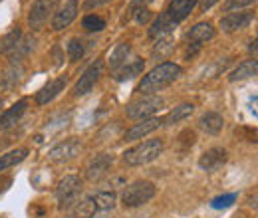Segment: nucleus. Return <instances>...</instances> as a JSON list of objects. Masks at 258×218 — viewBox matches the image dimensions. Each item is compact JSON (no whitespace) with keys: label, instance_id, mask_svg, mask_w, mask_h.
Masks as SVG:
<instances>
[{"label":"nucleus","instance_id":"nucleus-28","mask_svg":"<svg viewBox=\"0 0 258 218\" xmlns=\"http://www.w3.org/2000/svg\"><path fill=\"white\" fill-rule=\"evenodd\" d=\"M173 48H175V40H173V36L171 34H167L165 38H159V42L155 44V48H153V58H165V56H169L171 52H173Z\"/></svg>","mask_w":258,"mask_h":218},{"label":"nucleus","instance_id":"nucleus-42","mask_svg":"<svg viewBox=\"0 0 258 218\" xmlns=\"http://www.w3.org/2000/svg\"><path fill=\"white\" fill-rule=\"evenodd\" d=\"M248 52H250L252 56H258V38H254V40L250 42V46H248Z\"/></svg>","mask_w":258,"mask_h":218},{"label":"nucleus","instance_id":"nucleus-30","mask_svg":"<svg viewBox=\"0 0 258 218\" xmlns=\"http://www.w3.org/2000/svg\"><path fill=\"white\" fill-rule=\"evenodd\" d=\"M20 38H22V32L18 30V28H14L10 34H6V36L0 40V52H2V54H8V52L20 42Z\"/></svg>","mask_w":258,"mask_h":218},{"label":"nucleus","instance_id":"nucleus-38","mask_svg":"<svg viewBox=\"0 0 258 218\" xmlns=\"http://www.w3.org/2000/svg\"><path fill=\"white\" fill-rule=\"evenodd\" d=\"M149 18H151V12H149V8H143V10H139V12L135 14V20H137L139 24H145Z\"/></svg>","mask_w":258,"mask_h":218},{"label":"nucleus","instance_id":"nucleus-35","mask_svg":"<svg viewBox=\"0 0 258 218\" xmlns=\"http://www.w3.org/2000/svg\"><path fill=\"white\" fill-rule=\"evenodd\" d=\"M195 139H197V137H195L193 131H183V133L179 135V141H177V143H179V145H185L183 151H187V149H191L195 145Z\"/></svg>","mask_w":258,"mask_h":218},{"label":"nucleus","instance_id":"nucleus-2","mask_svg":"<svg viewBox=\"0 0 258 218\" xmlns=\"http://www.w3.org/2000/svg\"><path fill=\"white\" fill-rule=\"evenodd\" d=\"M163 141L161 139H149V141H143L135 147L127 149L123 153V161L127 163L129 167H139V165H147L151 161H155L157 157L163 153Z\"/></svg>","mask_w":258,"mask_h":218},{"label":"nucleus","instance_id":"nucleus-20","mask_svg":"<svg viewBox=\"0 0 258 218\" xmlns=\"http://www.w3.org/2000/svg\"><path fill=\"white\" fill-rule=\"evenodd\" d=\"M187 38H189V42H191V44L209 42V40H213V38H215V28H213V24H211V22H199V24H195L193 28L189 30Z\"/></svg>","mask_w":258,"mask_h":218},{"label":"nucleus","instance_id":"nucleus-32","mask_svg":"<svg viewBox=\"0 0 258 218\" xmlns=\"http://www.w3.org/2000/svg\"><path fill=\"white\" fill-rule=\"evenodd\" d=\"M234 202H236V194H234V192H230V194H221V196L213 198V200H211V206H213V208H217V210H223V208L232 206Z\"/></svg>","mask_w":258,"mask_h":218},{"label":"nucleus","instance_id":"nucleus-27","mask_svg":"<svg viewBox=\"0 0 258 218\" xmlns=\"http://www.w3.org/2000/svg\"><path fill=\"white\" fill-rule=\"evenodd\" d=\"M94 200H96L97 210H109V208H113V206H115L117 196H115V192H113V190H101V192L94 194Z\"/></svg>","mask_w":258,"mask_h":218},{"label":"nucleus","instance_id":"nucleus-34","mask_svg":"<svg viewBox=\"0 0 258 218\" xmlns=\"http://www.w3.org/2000/svg\"><path fill=\"white\" fill-rule=\"evenodd\" d=\"M20 74H22V67H16V69L12 67V69H8L6 76H4V80H2V86H4V88H12V86L20 80Z\"/></svg>","mask_w":258,"mask_h":218},{"label":"nucleus","instance_id":"nucleus-37","mask_svg":"<svg viewBox=\"0 0 258 218\" xmlns=\"http://www.w3.org/2000/svg\"><path fill=\"white\" fill-rule=\"evenodd\" d=\"M149 2H151V0H131V2H129V16H135L139 10L147 8Z\"/></svg>","mask_w":258,"mask_h":218},{"label":"nucleus","instance_id":"nucleus-18","mask_svg":"<svg viewBox=\"0 0 258 218\" xmlns=\"http://www.w3.org/2000/svg\"><path fill=\"white\" fill-rule=\"evenodd\" d=\"M97 206H96V200L94 196H86L82 200H78L76 204L70 206V218H94L96 214Z\"/></svg>","mask_w":258,"mask_h":218},{"label":"nucleus","instance_id":"nucleus-3","mask_svg":"<svg viewBox=\"0 0 258 218\" xmlns=\"http://www.w3.org/2000/svg\"><path fill=\"white\" fill-rule=\"evenodd\" d=\"M155 196V185L149 183V181H135L131 183L123 194H121V202L125 208H135V206H141L145 202H149L151 198Z\"/></svg>","mask_w":258,"mask_h":218},{"label":"nucleus","instance_id":"nucleus-7","mask_svg":"<svg viewBox=\"0 0 258 218\" xmlns=\"http://www.w3.org/2000/svg\"><path fill=\"white\" fill-rule=\"evenodd\" d=\"M101 69H103V63L99 62H94L82 76H80V80H78V84H76V88H74V95H86L90 94L92 90H94V86L97 84V80H99V76H101Z\"/></svg>","mask_w":258,"mask_h":218},{"label":"nucleus","instance_id":"nucleus-22","mask_svg":"<svg viewBox=\"0 0 258 218\" xmlns=\"http://www.w3.org/2000/svg\"><path fill=\"white\" fill-rule=\"evenodd\" d=\"M129 54H131V44H127V42L117 44L109 54V67L111 69H119L123 63L127 62Z\"/></svg>","mask_w":258,"mask_h":218},{"label":"nucleus","instance_id":"nucleus-45","mask_svg":"<svg viewBox=\"0 0 258 218\" xmlns=\"http://www.w3.org/2000/svg\"><path fill=\"white\" fill-rule=\"evenodd\" d=\"M0 107H2V99H0Z\"/></svg>","mask_w":258,"mask_h":218},{"label":"nucleus","instance_id":"nucleus-39","mask_svg":"<svg viewBox=\"0 0 258 218\" xmlns=\"http://www.w3.org/2000/svg\"><path fill=\"white\" fill-rule=\"evenodd\" d=\"M107 2H111V0H86L84 2V8L86 10H94V8H99V6L107 4Z\"/></svg>","mask_w":258,"mask_h":218},{"label":"nucleus","instance_id":"nucleus-31","mask_svg":"<svg viewBox=\"0 0 258 218\" xmlns=\"http://www.w3.org/2000/svg\"><path fill=\"white\" fill-rule=\"evenodd\" d=\"M82 26H84V30L88 32H101L105 28V20L101 16H96V14H88L82 20Z\"/></svg>","mask_w":258,"mask_h":218},{"label":"nucleus","instance_id":"nucleus-24","mask_svg":"<svg viewBox=\"0 0 258 218\" xmlns=\"http://www.w3.org/2000/svg\"><path fill=\"white\" fill-rule=\"evenodd\" d=\"M26 157H28V149L26 147H18V149H12V151L0 155V173L10 169V167H14V165H18V163H22Z\"/></svg>","mask_w":258,"mask_h":218},{"label":"nucleus","instance_id":"nucleus-16","mask_svg":"<svg viewBox=\"0 0 258 218\" xmlns=\"http://www.w3.org/2000/svg\"><path fill=\"white\" fill-rule=\"evenodd\" d=\"M64 88H66V78H58V80L48 82V84L36 94V103H38V105H46V103H50V101L60 94Z\"/></svg>","mask_w":258,"mask_h":218},{"label":"nucleus","instance_id":"nucleus-33","mask_svg":"<svg viewBox=\"0 0 258 218\" xmlns=\"http://www.w3.org/2000/svg\"><path fill=\"white\" fill-rule=\"evenodd\" d=\"M234 133L244 139V141H250V143H258V129H252V127H236Z\"/></svg>","mask_w":258,"mask_h":218},{"label":"nucleus","instance_id":"nucleus-36","mask_svg":"<svg viewBox=\"0 0 258 218\" xmlns=\"http://www.w3.org/2000/svg\"><path fill=\"white\" fill-rule=\"evenodd\" d=\"M256 0H226L225 2V12H232V10H240L242 6L254 4Z\"/></svg>","mask_w":258,"mask_h":218},{"label":"nucleus","instance_id":"nucleus-19","mask_svg":"<svg viewBox=\"0 0 258 218\" xmlns=\"http://www.w3.org/2000/svg\"><path fill=\"white\" fill-rule=\"evenodd\" d=\"M143 67H145V62H143L141 58H133V60H129V62L123 63L119 69H115L113 76H115L117 82H125V80H131V78L141 76Z\"/></svg>","mask_w":258,"mask_h":218},{"label":"nucleus","instance_id":"nucleus-6","mask_svg":"<svg viewBox=\"0 0 258 218\" xmlns=\"http://www.w3.org/2000/svg\"><path fill=\"white\" fill-rule=\"evenodd\" d=\"M80 192H82V181L74 175L64 177L56 188V198L60 202V208H70L72 204H76L80 198Z\"/></svg>","mask_w":258,"mask_h":218},{"label":"nucleus","instance_id":"nucleus-44","mask_svg":"<svg viewBox=\"0 0 258 218\" xmlns=\"http://www.w3.org/2000/svg\"><path fill=\"white\" fill-rule=\"evenodd\" d=\"M232 218H244V216H242V214H234Z\"/></svg>","mask_w":258,"mask_h":218},{"label":"nucleus","instance_id":"nucleus-43","mask_svg":"<svg viewBox=\"0 0 258 218\" xmlns=\"http://www.w3.org/2000/svg\"><path fill=\"white\" fill-rule=\"evenodd\" d=\"M250 206H254V208H258V198H250Z\"/></svg>","mask_w":258,"mask_h":218},{"label":"nucleus","instance_id":"nucleus-40","mask_svg":"<svg viewBox=\"0 0 258 218\" xmlns=\"http://www.w3.org/2000/svg\"><path fill=\"white\" fill-rule=\"evenodd\" d=\"M217 2H219V0H199V8H201V12H207V10L213 8Z\"/></svg>","mask_w":258,"mask_h":218},{"label":"nucleus","instance_id":"nucleus-25","mask_svg":"<svg viewBox=\"0 0 258 218\" xmlns=\"http://www.w3.org/2000/svg\"><path fill=\"white\" fill-rule=\"evenodd\" d=\"M177 24H173L171 22V18L163 12V14H159V18L151 24V28H149V36L151 38H161V36H167V34H171V30L175 28Z\"/></svg>","mask_w":258,"mask_h":218},{"label":"nucleus","instance_id":"nucleus-12","mask_svg":"<svg viewBox=\"0 0 258 218\" xmlns=\"http://www.w3.org/2000/svg\"><path fill=\"white\" fill-rule=\"evenodd\" d=\"M80 149H82L80 141H78L76 137H70V139H66L64 143H58V145L50 151V159H52L54 163H66V161H70V159H74V157L78 155Z\"/></svg>","mask_w":258,"mask_h":218},{"label":"nucleus","instance_id":"nucleus-23","mask_svg":"<svg viewBox=\"0 0 258 218\" xmlns=\"http://www.w3.org/2000/svg\"><path fill=\"white\" fill-rule=\"evenodd\" d=\"M34 48V38H20V42L8 52V58H10V62L12 63H18L22 62L30 52H32Z\"/></svg>","mask_w":258,"mask_h":218},{"label":"nucleus","instance_id":"nucleus-26","mask_svg":"<svg viewBox=\"0 0 258 218\" xmlns=\"http://www.w3.org/2000/svg\"><path fill=\"white\" fill-rule=\"evenodd\" d=\"M195 105L193 103H181V105H177L165 119H163V125H175L179 123V121H183V119H187L191 113H193Z\"/></svg>","mask_w":258,"mask_h":218},{"label":"nucleus","instance_id":"nucleus-1","mask_svg":"<svg viewBox=\"0 0 258 218\" xmlns=\"http://www.w3.org/2000/svg\"><path fill=\"white\" fill-rule=\"evenodd\" d=\"M181 65L173 62H163L157 67H153L137 86V92L141 95H153L155 92H161L167 86H171L181 76Z\"/></svg>","mask_w":258,"mask_h":218},{"label":"nucleus","instance_id":"nucleus-29","mask_svg":"<svg viewBox=\"0 0 258 218\" xmlns=\"http://www.w3.org/2000/svg\"><path fill=\"white\" fill-rule=\"evenodd\" d=\"M84 54H86V46H84V42H82L80 38H72V40L68 42V56H70V62H78V60H82Z\"/></svg>","mask_w":258,"mask_h":218},{"label":"nucleus","instance_id":"nucleus-5","mask_svg":"<svg viewBox=\"0 0 258 218\" xmlns=\"http://www.w3.org/2000/svg\"><path fill=\"white\" fill-rule=\"evenodd\" d=\"M165 99L159 95H141L139 99L131 101L127 105V117L131 119H147L153 113L163 109Z\"/></svg>","mask_w":258,"mask_h":218},{"label":"nucleus","instance_id":"nucleus-9","mask_svg":"<svg viewBox=\"0 0 258 218\" xmlns=\"http://www.w3.org/2000/svg\"><path fill=\"white\" fill-rule=\"evenodd\" d=\"M226 159H228V153H226L225 149L213 147V149H209V151H205V153L201 155L199 167H201V171H205V173H215V171H219V169L225 165Z\"/></svg>","mask_w":258,"mask_h":218},{"label":"nucleus","instance_id":"nucleus-17","mask_svg":"<svg viewBox=\"0 0 258 218\" xmlns=\"http://www.w3.org/2000/svg\"><path fill=\"white\" fill-rule=\"evenodd\" d=\"M223 125H225V119H223V115H219L217 111H207V113H203L201 119H199V127H201L205 133H209V135H219V133L223 131Z\"/></svg>","mask_w":258,"mask_h":218},{"label":"nucleus","instance_id":"nucleus-14","mask_svg":"<svg viewBox=\"0 0 258 218\" xmlns=\"http://www.w3.org/2000/svg\"><path fill=\"white\" fill-rule=\"evenodd\" d=\"M163 125V119L159 117H147L143 119L141 123H135L127 133H125V141H137V139H143L145 135L153 133L155 129H159Z\"/></svg>","mask_w":258,"mask_h":218},{"label":"nucleus","instance_id":"nucleus-8","mask_svg":"<svg viewBox=\"0 0 258 218\" xmlns=\"http://www.w3.org/2000/svg\"><path fill=\"white\" fill-rule=\"evenodd\" d=\"M254 20L252 10H238V12H228L226 16L221 18V28L225 32H236L246 28Z\"/></svg>","mask_w":258,"mask_h":218},{"label":"nucleus","instance_id":"nucleus-10","mask_svg":"<svg viewBox=\"0 0 258 218\" xmlns=\"http://www.w3.org/2000/svg\"><path fill=\"white\" fill-rule=\"evenodd\" d=\"M76 16H78V0H68L60 10H56V14L52 18V28L64 30L76 20Z\"/></svg>","mask_w":258,"mask_h":218},{"label":"nucleus","instance_id":"nucleus-21","mask_svg":"<svg viewBox=\"0 0 258 218\" xmlns=\"http://www.w3.org/2000/svg\"><path fill=\"white\" fill-rule=\"evenodd\" d=\"M258 76V60H246V62L238 63V67L228 76L230 82H242L248 78Z\"/></svg>","mask_w":258,"mask_h":218},{"label":"nucleus","instance_id":"nucleus-41","mask_svg":"<svg viewBox=\"0 0 258 218\" xmlns=\"http://www.w3.org/2000/svg\"><path fill=\"white\" fill-rule=\"evenodd\" d=\"M248 107H250L252 115H254V117H258V95L250 97V101H248Z\"/></svg>","mask_w":258,"mask_h":218},{"label":"nucleus","instance_id":"nucleus-4","mask_svg":"<svg viewBox=\"0 0 258 218\" xmlns=\"http://www.w3.org/2000/svg\"><path fill=\"white\" fill-rule=\"evenodd\" d=\"M60 6V0H34L28 12V26L32 30H42L46 22L56 14Z\"/></svg>","mask_w":258,"mask_h":218},{"label":"nucleus","instance_id":"nucleus-15","mask_svg":"<svg viewBox=\"0 0 258 218\" xmlns=\"http://www.w3.org/2000/svg\"><path fill=\"white\" fill-rule=\"evenodd\" d=\"M26 107H28V99H20V101H16L12 107H8V109L0 115V129H8V127H12L16 121H20V117H22L24 111H26Z\"/></svg>","mask_w":258,"mask_h":218},{"label":"nucleus","instance_id":"nucleus-13","mask_svg":"<svg viewBox=\"0 0 258 218\" xmlns=\"http://www.w3.org/2000/svg\"><path fill=\"white\" fill-rule=\"evenodd\" d=\"M197 2H199V0H171V4L167 6L165 14L171 18L173 24H179V22H183V20L193 12Z\"/></svg>","mask_w":258,"mask_h":218},{"label":"nucleus","instance_id":"nucleus-11","mask_svg":"<svg viewBox=\"0 0 258 218\" xmlns=\"http://www.w3.org/2000/svg\"><path fill=\"white\" fill-rule=\"evenodd\" d=\"M111 163H113L111 155L99 153V155H96L88 163V167H86V177H88L90 181H99L101 177L107 175V171L111 169Z\"/></svg>","mask_w":258,"mask_h":218}]
</instances>
